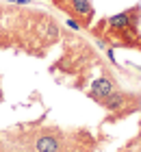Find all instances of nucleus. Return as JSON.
<instances>
[{
	"label": "nucleus",
	"instance_id": "nucleus-5",
	"mask_svg": "<svg viewBox=\"0 0 141 152\" xmlns=\"http://www.w3.org/2000/svg\"><path fill=\"white\" fill-rule=\"evenodd\" d=\"M67 26H69L72 31H78V28H80V26H78V22H76V20H72V18L67 20Z\"/></svg>",
	"mask_w": 141,
	"mask_h": 152
},
{
	"label": "nucleus",
	"instance_id": "nucleus-2",
	"mask_svg": "<svg viewBox=\"0 0 141 152\" xmlns=\"http://www.w3.org/2000/svg\"><path fill=\"white\" fill-rule=\"evenodd\" d=\"M69 9L78 18H85V20L94 18V4H91V0H72V2H69Z\"/></svg>",
	"mask_w": 141,
	"mask_h": 152
},
{
	"label": "nucleus",
	"instance_id": "nucleus-1",
	"mask_svg": "<svg viewBox=\"0 0 141 152\" xmlns=\"http://www.w3.org/2000/svg\"><path fill=\"white\" fill-rule=\"evenodd\" d=\"M111 91H115L111 78H96L94 83H91V96L98 98V100H104Z\"/></svg>",
	"mask_w": 141,
	"mask_h": 152
},
{
	"label": "nucleus",
	"instance_id": "nucleus-3",
	"mask_svg": "<svg viewBox=\"0 0 141 152\" xmlns=\"http://www.w3.org/2000/svg\"><path fill=\"white\" fill-rule=\"evenodd\" d=\"M37 152H59L61 150V141L56 139V137L52 135H44V137H39L37 139Z\"/></svg>",
	"mask_w": 141,
	"mask_h": 152
},
{
	"label": "nucleus",
	"instance_id": "nucleus-4",
	"mask_svg": "<svg viewBox=\"0 0 141 152\" xmlns=\"http://www.w3.org/2000/svg\"><path fill=\"white\" fill-rule=\"evenodd\" d=\"M102 102H104V107H107L109 111H119V109L126 104V96L119 94V91H111Z\"/></svg>",
	"mask_w": 141,
	"mask_h": 152
}]
</instances>
